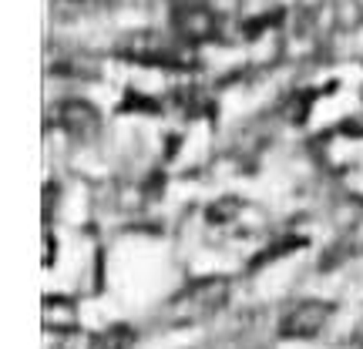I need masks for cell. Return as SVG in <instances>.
Returning <instances> with one entry per match:
<instances>
[{
  "label": "cell",
  "instance_id": "1",
  "mask_svg": "<svg viewBox=\"0 0 363 349\" xmlns=\"http://www.w3.org/2000/svg\"><path fill=\"white\" fill-rule=\"evenodd\" d=\"M229 302V279H199L185 285L179 296L169 302V323L172 326H192L202 319H212L216 312Z\"/></svg>",
  "mask_w": 363,
  "mask_h": 349
},
{
  "label": "cell",
  "instance_id": "2",
  "mask_svg": "<svg viewBox=\"0 0 363 349\" xmlns=\"http://www.w3.org/2000/svg\"><path fill=\"white\" fill-rule=\"evenodd\" d=\"M330 316H333L330 302H323V299H303V302L286 309L283 323H279V333L286 339H313L326 329Z\"/></svg>",
  "mask_w": 363,
  "mask_h": 349
},
{
  "label": "cell",
  "instance_id": "3",
  "mask_svg": "<svg viewBox=\"0 0 363 349\" xmlns=\"http://www.w3.org/2000/svg\"><path fill=\"white\" fill-rule=\"evenodd\" d=\"M216 27H219V21L202 0H185L175 7V30L189 44H202V40L216 38Z\"/></svg>",
  "mask_w": 363,
  "mask_h": 349
},
{
  "label": "cell",
  "instance_id": "4",
  "mask_svg": "<svg viewBox=\"0 0 363 349\" xmlns=\"http://www.w3.org/2000/svg\"><path fill=\"white\" fill-rule=\"evenodd\" d=\"M57 125L65 128V135L71 138H78V142H91L98 131H101V115H98V108L88 101H81V98H71L57 108Z\"/></svg>",
  "mask_w": 363,
  "mask_h": 349
},
{
  "label": "cell",
  "instance_id": "5",
  "mask_svg": "<svg viewBox=\"0 0 363 349\" xmlns=\"http://www.w3.org/2000/svg\"><path fill=\"white\" fill-rule=\"evenodd\" d=\"M121 54H128L135 61H145V64H179V54L175 47H169L162 38H131L128 44H121Z\"/></svg>",
  "mask_w": 363,
  "mask_h": 349
},
{
  "label": "cell",
  "instance_id": "6",
  "mask_svg": "<svg viewBox=\"0 0 363 349\" xmlns=\"http://www.w3.org/2000/svg\"><path fill=\"white\" fill-rule=\"evenodd\" d=\"M78 326V306L65 296L44 299V329L48 333H71Z\"/></svg>",
  "mask_w": 363,
  "mask_h": 349
},
{
  "label": "cell",
  "instance_id": "7",
  "mask_svg": "<svg viewBox=\"0 0 363 349\" xmlns=\"http://www.w3.org/2000/svg\"><path fill=\"white\" fill-rule=\"evenodd\" d=\"M131 339L135 333L128 326H108L104 333L91 336V349H131Z\"/></svg>",
  "mask_w": 363,
  "mask_h": 349
},
{
  "label": "cell",
  "instance_id": "8",
  "mask_svg": "<svg viewBox=\"0 0 363 349\" xmlns=\"http://www.w3.org/2000/svg\"><path fill=\"white\" fill-rule=\"evenodd\" d=\"M360 7H363V0H360Z\"/></svg>",
  "mask_w": 363,
  "mask_h": 349
}]
</instances>
